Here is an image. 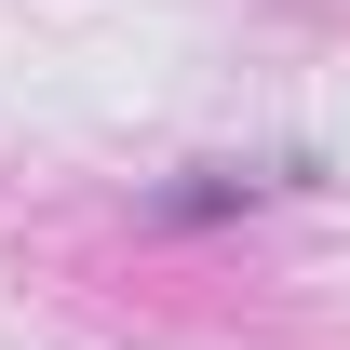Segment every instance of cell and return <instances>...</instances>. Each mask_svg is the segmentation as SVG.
<instances>
[{
	"instance_id": "obj_1",
	"label": "cell",
	"mask_w": 350,
	"mask_h": 350,
	"mask_svg": "<svg viewBox=\"0 0 350 350\" xmlns=\"http://www.w3.org/2000/svg\"><path fill=\"white\" fill-rule=\"evenodd\" d=\"M256 189H269V175H229V162H202V175H189V189H162L148 216H162V229H216V216H243Z\"/></svg>"
}]
</instances>
